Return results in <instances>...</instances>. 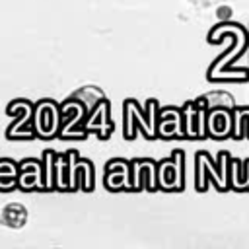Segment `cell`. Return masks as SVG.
<instances>
[{
	"instance_id": "cell-1",
	"label": "cell",
	"mask_w": 249,
	"mask_h": 249,
	"mask_svg": "<svg viewBox=\"0 0 249 249\" xmlns=\"http://www.w3.org/2000/svg\"><path fill=\"white\" fill-rule=\"evenodd\" d=\"M33 109H35V105L27 99H21V97L8 103L6 115L16 117L14 123L6 128V138L8 140H31V138H35Z\"/></svg>"
},
{
	"instance_id": "cell-2",
	"label": "cell",
	"mask_w": 249,
	"mask_h": 249,
	"mask_svg": "<svg viewBox=\"0 0 249 249\" xmlns=\"http://www.w3.org/2000/svg\"><path fill=\"white\" fill-rule=\"evenodd\" d=\"M33 130L35 136L49 140L58 136L60 130V105L53 99H41L33 109Z\"/></svg>"
},
{
	"instance_id": "cell-3",
	"label": "cell",
	"mask_w": 249,
	"mask_h": 249,
	"mask_svg": "<svg viewBox=\"0 0 249 249\" xmlns=\"http://www.w3.org/2000/svg\"><path fill=\"white\" fill-rule=\"evenodd\" d=\"M18 187L21 191L43 189V165L39 160L27 158L18 163Z\"/></svg>"
},
{
	"instance_id": "cell-4",
	"label": "cell",
	"mask_w": 249,
	"mask_h": 249,
	"mask_svg": "<svg viewBox=\"0 0 249 249\" xmlns=\"http://www.w3.org/2000/svg\"><path fill=\"white\" fill-rule=\"evenodd\" d=\"M0 224L12 230H19L27 224V210L19 202H10L0 212Z\"/></svg>"
},
{
	"instance_id": "cell-5",
	"label": "cell",
	"mask_w": 249,
	"mask_h": 249,
	"mask_svg": "<svg viewBox=\"0 0 249 249\" xmlns=\"http://www.w3.org/2000/svg\"><path fill=\"white\" fill-rule=\"evenodd\" d=\"M43 189L51 191L56 189V179H58V154L53 150H45L43 152Z\"/></svg>"
},
{
	"instance_id": "cell-6",
	"label": "cell",
	"mask_w": 249,
	"mask_h": 249,
	"mask_svg": "<svg viewBox=\"0 0 249 249\" xmlns=\"http://www.w3.org/2000/svg\"><path fill=\"white\" fill-rule=\"evenodd\" d=\"M18 187V163L10 158H0V191Z\"/></svg>"
}]
</instances>
